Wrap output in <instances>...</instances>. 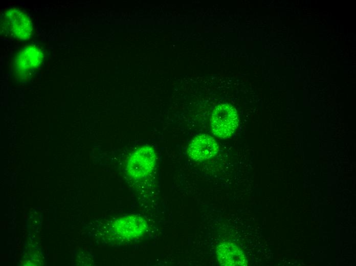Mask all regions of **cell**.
<instances>
[{
    "label": "cell",
    "mask_w": 356,
    "mask_h": 266,
    "mask_svg": "<svg viewBox=\"0 0 356 266\" xmlns=\"http://www.w3.org/2000/svg\"><path fill=\"white\" fill-rule=\"evenodd\" d=\"M211 121L212 131L215 136L222 138L228 137L237 126L236 110L230 104H220L213 110Z\"/></svg>",
    "instance_id": "cell-1"
},
{
    "label": "cell",
    "mask_w": 356,
    "mask_h": 266,
    "mask_svg": "<svg viewBox=\"0 0 356 266\" xmlns=\"http://www.w3.org/2000/svg\"><path fill=\"white\" fill-rule=\"evenodd\" d=\"M156 160L154 150L150 146L142 147L129 157L127 165L128 173L135 179H141L153 170Z\"/></svg>",
    "instance_id": "cell-2"
},
{
    "label": "cell",
    "mask_w": 356,
    "mask_h": 266,
    "mask_svg": "<svg viewBox=\"0 0 356 266\" xmlns=\"http://www.w3.org/2000/svg\"><path fill=\"white\" fill-rule=\"evenodd\" d=\"M218 150L217 144L212 137L207 135H201L191 141L188 153L193 160L202 161L214 157Z\"/></svg>",
    "instance_id": "cell-3"
},
{
    "label": "cell",
    "mask_w": 356,
    "mask_h": 266,
    "mask_svg": "<svg viewBox=\"0 0 356 266\" xmlns=\"http://www.w3.org/2000/svg\"><path fill=\"white\" fill-rule=\"evenodd\" d=\"M6 20L10 31L17 38L25 40L32 33L31 22L26 14L18 9L8 10Z\"/></svg>",
    "instance_id": "cell-4"
},
{
    "label": "cell",
    "mask_w": 356,
    "mask_h": 266,
    "mask_svg": "<svg viewBox=\"0 0 356 266\" xmlns=\"http://www.w3.org/2000/svg\"><path fill=\"white\" fill-rule=\"evenodd\" d=\"M147 222L137 215L121 217L116 221L115 228L117 233L126 238H134L142 235L147 228Z\"/></svg>",
    "instance_id": "cell-5"
},
{
    "label": "cell",
    "mask_w": 356,
    "mask_h": 266,
    "mask_svg": "<svg viewBox=\"0 0 356 266\" xmlns=\"http://www.w3.org/2000/svg\"><path fill=\"white\" fill-rule=\"evenodd\" d=\"M219 262L222 265L235 266L246 264V257L240 249L231 242L219 245L216 249Z\"/></svg>",
    "instance_id": "cell-6"
},
{
    "label": "cell",
    "mask_w": 356,
    "mask_h": 266,
    "mask_svg": "<svg viewBox=\"0 0 356 266\" xmlns=\"http://www.w3.org/2000/svg\"><path fill=\"white\" fill-rule=\"evenodd\" d=\"M41 51L34 46L25 48L16 58V68L18 72L24 73L29 72L30 68L38 66L42 59Z\"/></svg>",
    "instance_id": "cell-7"
}]
</instances>
